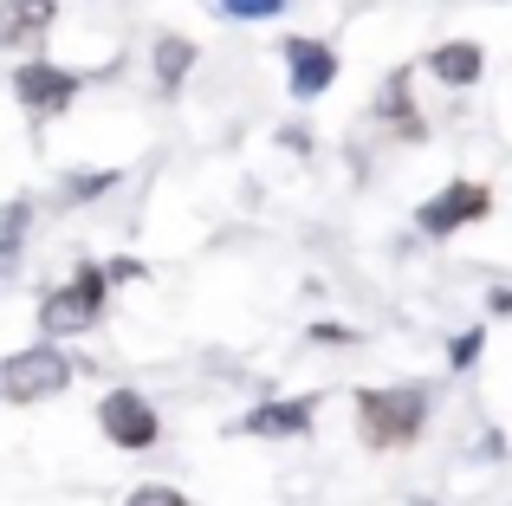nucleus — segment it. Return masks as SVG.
Masks as SVG:
<instances>
[{
	"instance_id": "obj_15",
	"label": "nucleus",
	"mask_w": 512,
	"mask_h": 506,
	"mask_svg": "<svg viewBox=\"0 0 512 506\" xmlns=\"http://www.w3.org/2000/svg\"><path fill=\"white\" fill-rule=\"evenodd\" d=\"M52 13H59V0H13V20H20V46L46 33V26H52Z\"/></svg>"
},
{
	"instance_id": "obj_3",
	"label": "nucleus",
	"mask_w": 512,
	"mask_h": 506,
	"mask_svg": "<svg viewBox=\"0 0 512 506\" xmlns=\"http://www.w3.org/2000/svg\"><path fill=\"white\" fill-rule=\"evenodd\" d=\"M72 377L78 370L59 344H26V351H13L7 364H0V403H46V396H59Z\"/></svg>"
},
{
	"instance_id": "obj_10",
	"label": "nucleus",
	"mask_w": 512,
	"mask_h": 506,
	"mask_svg": "<svg viewBox=\"0 0 512 506\" xmlns=\"http://www.w3.org/2000/svg\"><path fill=\"white\" fill-rule=\"evenodd\" d=\"M26 234H33V202H26V195L0 202V273H13V266H20Z\"/></svg>"
},
{
	"instance_id": "obj_14",
	"label": "nucleus",
	"mask_w": 512,
	"mask_h": 506,
	"mask_svg": "<svg viewBox=\"0 0 512 506\" xmlns=\"http://www.w3.org/2000/svg\"><path fill=\"white\" fill-rule=\"evenodd\" d=\"M480 351H487V325L454 331V338H448V370H474V364H480Z\"/></svg>"
},
{
	"instance_id": "obj_19",
	"label": "nucleus",
	"mask_w": 512,
	"mask_h": 506,
	"mask_svg": "<svg viewBox=\"0 0 512 506\" xmlns=\"http://www.w3.org/2000/svg\"><path fill=\"white\" fill-rule=\"evenodd\" d=\"M104 273H111V286H130V279H143V260H104Z\"/></svg>"
},
{
	"instance_id": "obj_2",
	"label": "nucleus",
	"mask_w": 512,
	"mask_h": 506,
	"mask_svg": "<svg viewBox=\"0 0 512 506\" xmlns=\"http://www.w3.org/2000/svg\"><path fill=\"white\" fill-rule=\"evenodd\" d=\"M104 305H111V273H104L98 260H85L65 286H52L46 299H39V338L46 344L78 338V331H91L104 318Z\"/></svg>"
},
{
	"instance_id": "obj_1",
	"label": "nucleus",
	"mask_w": 512,
	"mask_h": 506,
	"mask_svg": "<svg viewBox=\"0 0 512 506\" xmlns=\"http://www.w3.org/2000/svg\"><path fill=\"white\" fill-rule=\"evenodd\" d=\"M428 409H435V396L422 383H376V390H357V429L370 448H409L422 442Z\"/></svg>"
},
{
	"instance_id": "obj_13",
	"label": "nucleus",
	"mask_w": 512,
	"mask_h": 506,
	"mask_svg": "<svg viewBox=\"0 0 512 506\" xmlns=\"http://www.w3.org/2000/svg\"><path fill=\"white\" fill-rule=\"evenodd\" d=\"M117 189V169H78V176L59 182V208H78V202H98V195Z\"/></svg>"
},
{
	"instance_id": "obj_9",
	"label": "nucleus",
	"mask_w": 512,
	"mask_h": 506,
	"mask_svg": "<svg viewBox=\"0 0 512 506\" xmlns=\"http://www.w3.org/2000/svg\"><path fill=\"white\" fill-rule=\"evenodd\" d=\"M422 72L441 78V85H454V91H467V85H480V72H487V46H480V39H441V46L422 59Z\"/></svg>"
},
{
	"instance_id": "obj_16",
	"label": "nucleus",
	"mask_w": 512,
	"mask_h": 506,
	"mask_svg": "<svg viewBox=\"0 0 512 506\" xmlns=\"http://www.w3.org/2000/svg\"><path fill=\"white\" fill-rule=\"evenodd\" d=\"M214 7H221L227 20H279L286 0H214Z\"/></svg>"
},
{
	"instance_id": "obj_4",
	"label": "nucleus",
	"mask_w": 512,
	"mask_h": 506,
	"mask_svg": "<svg viewBox=\"0 0 512 506\" xmlns=\"http://www.w3.org/2000/svg\"><path fill=\"white\" fill-rule=\"evenodd\" d=\"M98 429L111 448H124V455H150L156 442H163V416H156V403L143 390H104L98 396Z\"/></svg>"
},
{
	"instance_id": "obj_11",
	"label": "nucleus",
	"mask_w": 512,
	"mask_h": 506,
	"mask_svg": "<svg viewBox=\"0 0 512 506\" xmlns=\"http://www.w3.org/2000/svg\"><path fill=\"white\" fill-rule=\"evenodd\" d=\"M188 65H195V39H182V33L156 39V85H163V98H175L188 85Z\"/></svg>"
},
{
	"instance_id": "obj_12",
	"label": "nucleus",
	"mask_w": 512,
	"mask_h": 506,
	"mask_svg": "<svg viewBox=\"0 0 512 506\" xmlns=\"http://www.w3.org/2000/svg\"><path fill=\"white\" fill-rule=\"evenodd\" d=\"M383 117H389V130H396L402 143H415V137H428V124H422V111L409 104V72H396L383 85Z\"/></svg>"
},
{
	"instance_id": "obj_8",
	"label": "nucleus",
	"mask_w": 512,
	"mask_h": 506,
	"mask_svg": "<svg viewBox=\"0 0 512 506\" xmlns=\"http://www.w3.org/2000/svg\"><path fill=\"white\" fill-rule=\"evenodd\" d=\"M286 85H292L299 104L325 98V91L338 85V52H331L325 39H312V33H292L286 39Z\"/></svg>"
},
{
	"instance_id": "obj_5",
	"label": "nucleus",
	"mask_w": 512,
	"mask_h": 506,
	"mask_svg": "<svg viewBox=\"0 0 512 506\" xmlns=\"http://www.w3.org/2000/svg\"><path fill=\"white\" fill-rule=\"evenodd\" d=\"M493 215V189L487 182H448V189H435L422 208H415V234L422 241H448V234H461L467 221H487Z\"/></svg>"
},
{
	"instance_id": "obj_6",
	"label": "nucleus",
	"mask_w": 512,
	"mask_h": 506,
	"mask_svg": "<svg viewBox=\"0 0 512 506\" xmlns=\"http://www.w3.org/2000/svg\"><path fill=\"white\" fill-rule=\"evenodd\" d=\"M13 98H20L26 117H65L78 98V72L52 59H26V65H13Z\"/></svg>"
},
{
	"instance_id": "obj_22",
	"label": "nucleus",
	"mask_w": 512,
	"mask_h": 506,
	"mask_svg": "<svg viewBox=\"0 0 512 506\" xmlns=\"http://www.w3.org/2000/svg\"><path fill=\"white\" fill-rule=\"evenodd\" d=\"M422 506H428V500H422Z\"/></svg>"
},
{
	"instance_id": "obj_21",
	"label": "nucleus",
	"mask_w": 512,
	"mask_h": 506,
	"mask_svg": "<svg viewBox=\"0 0 512 506\" xmlns=\"http://www.w3.org/2000/svg\"><path fill=\"white\" fill-rule=\"evenodd\" d=\"M487 305H493V312L506 318V312H512V286H493V299H487Z\"/></svg>"
},
{
	"instance_id": "obj_18",
	"label": "nucleus",
	"mask_w": 512,
	"mask_h": 506,
	"mask_svg": "<svg viewBox=\"0 0 512 506\" xmlns=\"http://www.w3.org/2000/svg\"><path fill=\"white\" fill-rule=\"evenodd\" d=\"M312 344H357V331L338 325V318H325V325H312Z\"/></svg>"
},
{
	"instance_id": "obj_17",
	"label": "nucleus",
	"mask_w": 512,
	"mask_h": 506,
	"mask_svg": "<svg viewBox=\"0 0 512 506\" xmlns=\"http://www.w3.org/2000/svg\"><path fill=\"white\" fill-rule=\"evenodd\" d=\"M124 506H195V500H188L182 487H163V481H143V487H137V494H130Z\"/></svg>"
},
{
	"instance_id": "obj_7",
	"label": "nucleus",
	"mask_w": 512,
	"mask_h": 506,
	"mask_svg": "<svg viewBox=\"0 0 512 506\" xmlns=\"http://www.w3.org/2000/svg\"><path fill=\"white\" fill-rule=\"evenodd\" d=\"M318 422V396H266L247 416L234 422V435H253V442H292Z\"/></svg>"
},
{
	"instance_id": "obj_20",
	"label": "nucleus",
	"mask_w": 512,
	"mask_h": 506,
	"mask_svg": "<svg viewBox=\"0 0 512 506\" xmlns=\"http://www.w3.org/2000/svg\"><path fill=\"white\" fill-rule=\"evenodd\" d=\"M20 46V20H13V0H0V52Z\"/></svg>"
}]
</instances>
